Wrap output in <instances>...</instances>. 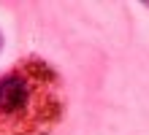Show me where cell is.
<instances>
[{
    "mask_svg": "<svg viewBox=\"0 0 149 135\" xmlns=\"http://www.w3.org/2000/svg\"><path fill=\"white\" fill-rule=\"evenodd\" d=\"M63 114V81L46 60L24 57L0 76V135H49Z\"/></svg>",
    "mask_w": 149,
    "mask_h": 135,
    "instance_id": "cell-1",
    "label": "cell"
},
{
    "mask_svg": "<svg viewBox=\"0 0 149 135\" xmlns=\"http://www.w3.org/2000/svg\"><path fill=\"white\" fill-rule=\"evenodd\" d=\"M0 43H3V38H0Z\"/></svg>",
    "mask_w": 149,
    "mask_h": 135,
    "instance_id": "cell-2",
    "label": "cell"
}]
</instances>
